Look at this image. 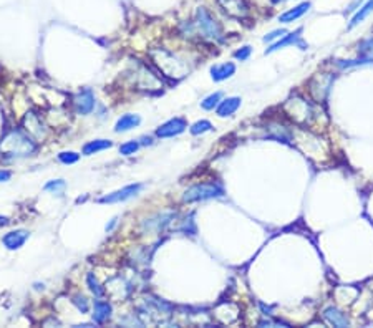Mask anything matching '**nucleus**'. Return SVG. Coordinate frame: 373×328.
Listing matches in <instances>:
<instances>
[{
	"label": "nucleus",
	"instance_id": "nucleus-1",
	"mask_svg": "<svg viewBox=\"0 0 373 328\" xmlns=\"http://www.w3.org/2000/svg\"><path fill=\"white\" fill-rule=\"evenodd\" d=\"M194 27L197 28V32H199L204 38H209L213 41H222V40H224L222 28L218 23V20H216L214 17L211 15L204 7H199L196 10Z\"/></svg>",
	"mask_w": 373,
	"mask_h": 328
},
{
	"label": "nucleus",
	"instance_id": "nucleus-15",
	"mask_svg": "<svg viewBox=\"0 0 373 328\" xmlns=\"http://www.w3.org/2000/svg\"><path fill=\"white\" fill-rule=\"evenodd\" d=\"M140 123H141V118L138 115H123L116 121L115 131H116V133H121V131H130L131 128L138 126Z\"/></svg>",
	"mask_w": 373,
	"mask_h": 328
},
{
	"label": "nucleus",
	"instance_id": "nucleus-24",
	"mask_svg": "<svg viewBox=\"0 0 373 328\" xmlns=\"http://www.w3.org/2000/svg\"><path fill=\"white\" fill-rule=\"evenodd\" d=\"M87 280H88V285H90V290L93 292L95 295H103V289L100 287V284L96 282V278H95V275L93 273H88V277H87Z\"/></svg>",
	"mask_w": 373,
	"mask_h": 328
},
{
	"label": "nucleus",
	"instance_id": "nucleus-20",
	"mask_svg": "<svg viewBox=\"0 0 373 328\" xmlns=\"http://www.w3.org/2000/svg\"><path fill=\"white\" fill-rule=\"evenodd\" d=\"M138 148H140V143L138 141H128V143H125V145H121L119 153H121L123 156H131V154H135L138 151Z\"/></svg>",
	"mask_w": 373,
	"mask_h": 328
},
{
	"label": "nucleus",
	"instance_id": "nucleus-3",
	"mask_svg": "<svg viewBox=\"0 0 373 328\" xmlns=\"http://www.w3.org/2000/svg\"><path fill=\"white\" fill-rule=\"evenodd\" d=\"M216 2H218L219 7L224 10V14L232 17V19H237V20L247 19L251 9L245 0H216Z\"/></svg>",
	"mask_w": 373,
	"mask_h": 328
},
{
	"label": "nucleus",
	"instance_id": "nucleus-6",
	"mask_svg": "<svg viewBox=\"0 0 373 328\" xmlns=\"http://www.w3.org/2000/svg\"><path fill=\"white\" fill-rule=\"evenodd\" d=\"M27 239H28V232L27 230H14V232L5 234L2 237V242H4V246L7 249L17 250V249H20L23 244L27 242Z\"/></svg>",
	"mask_w": 373,
	"mask_h": 328
},
{
	"label": "nucleus",
	"instance_id": "nucleus-9",
	"mask_svg": "<svg viewBox=\"0 0 373 328\" xmlns=\"http://www.w3.org/2000/svg\"><path fill=\"white\" fill-rule=\"evenodd\" d=\"M236 73V65L234 63H222V65H216V67L211 68V75H213L214 81H222L227 80Z\"/></svg>",
	"mask_w": 373,
	"mask_h": 328
},
{
	"label": "nucleus",
	"instance_id": "nucleus-10",
	"mask_svg": "<svg viewBox=\"0 0 373 328\" xmlns=\"http://www.w3.org/2000/svg\"><path fill=\"white\" fill-rule=\"evenodd\" d=\"M300 33H302V28H299V30H296V32H292V33H285L284 37L279 38L275 43L270 45V49L266 50V55H267V53H272L275 50H279V49H284V46H287V45L299 43V41H300Z\"/></svg>",
	"mask_w": 373,
	"mask_h": 328
},
{
	"label": "nucleus",
	"instance_id": "nucleus-22",
	"mask_svg": "<svg viewBox=\"0 0 373 328\" xmlns=\"http://www.w3.org/2000/svg\"><path fill=\"white\" fill-rule=\"evenodd\" d=\"M44 189L45 191H53V193L60 196L63 193V189H65V181H62V179H58V181H50V182L45 184Z\"/></svg>",
	"mask_w": 373,
	"mask_h": 328
},
{
	"label": "nucleus",
	"instance_id": "nucleus-8",
	"mask_svg": "<svg viewBox=\"0 0 373 328\" xmlns=\"http://www.w3.org/2000/svg\"><path fill=\"white\" fill-rule=\"evenodd\" d=\"M309 9H310V2L300 4V5H297V7H294L291 10L284 12V14L279 17V22H282V23H292V22H296V20L300 19V17H304L307 12H309Z\"/></svg>",
	"mask_w": 373,
	"mask_h": 328
},
{
	"label": "nucleus",
	"instance_id": "nucleus-30",
	"mask_svg": "<svg viewBox=\"0 0 373 328\" xmlns=\"http://www.w3.org/2000/svg\"><path fill=\"white\" fill-rule=\"evenodd\" d=\"M282 2H287V0H272V4H282Z\"/></svg>",
	"mask_w": 373,
	"mask_h": 328
},
{
	"label": "nucleus",
	"instance_id": "nucleus-14",
	"mask_svg": "<svg viewBox=\"0 0 373 328\" xmlns=\"http://www.w3.org/2000/svg\"><path fill=\"white\" fill-rule=\"evenodd\" d=\"M371 12H373V0H366V4L362 5V7H360V10H357V14L352 17L350 23H348V30H352V28H355L357 25H360V23H362L366 19V17L371 14Z\"/></svg>",
	"mask_w": 373,
	"mask_h": 328
},
{
	"label": "nucleus",
	"instance_id": "nucleus-27",
	"mask_svg": "<svg viewBox=\"0 0 373 328\" xmlns=\"http://www.w3.org/2000/svg\"><path fill=\"white\" fill-rule=\"evenodd\" d=\"M73 302H75V305L81 310V313H87L88 312V303H87V298L85 297H76Z\"/></svg>",
	"mask_w": 373,
	"mask_h": 328
},
{
	"label": "nucleus",
	"instance_id": "nucleus-28",
	"mask_svg": "<svg viewBox=\"0 0 373 328\" xmlns=\"http://www.w3.org/2000/svg\"><path fill=\"white\" fill-rule=\"evenodd\" d=\"M10 176H12V172H10V171H0V182L9 181Z\"/></svg>",
	"mask_w": 373,
	"mask_h": 328
},
{
	"label": "nucleus",
	"instance_id": "nucleus-13",
	"mask_svg": "<svg viewBox=\"0 0 373 328\" xmlns=\"http://www.w3.org/2000/svg\"><path fill=\"white\" fill-rule=\"evenodd\" d=\"M111 317V305L108 302L96 300L95 302V312H93V320L96 323H103Z\"/></svg>",
	"mask_w": 373,
	"mask_h": 328
},
{
	"label": "nucleus",
	"instance_id": "nucleus-7",
	"mask_svg": "<svg viewBox=\"0 0 373 328\" xmlns=\"http://www.w3.org/2000/svg\"><path fill=\"white\" fill-rule=\"evenodd\" d=\"M75 106H76V111L80 113V115H88V113H92L93 108H95L93 93L90 91V89H85V91H81L76 97V100H75Z\"/></svg>",
	"mask_w": 373,
	"mask_h": 328
},
{
	"label": "nucleus",
	"instance_id": "nucleus-11",
	"mask_svg": "<svg viewBox=\"0 0 373 328\" xmlns=\"http://www.w3.org/2000/svg\"><path fill=\"white\" fill-rule=\"evenodd\" d=\"M323 317H325L330 323H332L334 326H348V318L345 313H342L339 308H334V307H328L323 310Z\"/></svg>",
	"mask_w": 373,
	"mask_h": 328
},
{
	"label": "nucleus",
	"instance_id": "nucleus-12",
	"mask_svg": "<svg viewBox=\"0 0 373 328\" xmlns=\"http://www.w3.org/2000/svg\"><path fill=\"white\" fill-rule=\"evenodd\" d=\"M239 106H240V98L232 97V98H227L224 101H221L216 111H218V115L221 118H226V116H231L232 113H236L239 110Z\"/></svg>",
	"mask_w": 373,
	"mask_h": 328
},
{
	"label": "nucleus",
	"instance_id": "nucleus-29",
	"mask_svg": "<svg viewBox=\"0 0 373 328\" xmlns=\"http://www.w3.org/2000/svg\"><path fill=\"white\" fill-rule=\"evenodd\" d=\"M10 222V220L7 219V217H2V216H0V225H7Z\"/></svg>",
	"mask_w": 373,
	"mask_h": 328
},
{
	"label": "nucleus",
	"instance_id": "nucleus-23",
	"mask_svg": "<svg viewBox=\"0 0 373 328\" xmlns=\"http://www.w3.org/2000/svg\"><path fill=\"white\" fill-rule=\"evenodd\" d=\"M358 52L362 53V55H368V57H373V38L363 40L362 43L358 45Z\"/></svg>",
	"mask_w": 373,
	"mask_h": 328
},
{
	"label": "nucleus",
	"instance_id": "nucleus-25",
	"mask_svg": "<svg viewBox=\"0 0 373 328\" xmlns=\"http://www.w3.org/2000/svg\"><path fill=\"white\" fill-rule=\"evenodd\" d=\"M285 33H287V30H284V28L274 30V32H270L269 35H266V37H264V41H274V40H279V38L284 37Z\"/></svg>",
	"mask_w": 373,
	"mask_h": 328
},
{
	"label": "nucleus",
	"instance_id": "nucleus-18",
	"mask_svg": "<svg viewBox=\"0 0 373 328\" xmlns=\"http://www.w3.org/2000/svg\"><path fill=\"white\" fill-rule=\"evenodd\" d=\"M213 129V124L206 119H202V121H197L191 126V133L192 134H202V133H208V131Z\"/></svg>",
	"mask_w": 373,
	"mask_h": 328
},
{
	"label": "nucleus",
	"instance_id": "nucleus-2",
	"mask_svg": "<svg viewBox=\"0 0 373 328\" xmlns=\"http://www.w3.org/2000/svg\"><path fill=\"white\" fill-rule=\"evenodd\" d=\"M224 194V191L219 184L214 182H202V184H194L189 189H186L183 196L184 202H197V201H206L213 198H221Z\"/></svg>",
	"mask_w": 373,
	"mask_h": 328
},
{
	"label": "nucleus",
	"instance_id": "nucleus-19",
	"mask_svg": "<svg viewBox=\"0 0 373 328\" xmlns=\"http://www.w3.org/2000/svg\"><path fill=\"white\" fill-rule=\"evenodd\" d=\"M221 93H214V95H209L208 98H204V101L201 103V106L204 110H214L216 106H218V103L221 101Z\"/></svg>",
	"mask_w": 373,
	"mask_h": 328
},
{
	"label": "nucleus",
	"instance_id": "nucleus-5",
	"mask_svg": "<svg viewBox=\"0 0 373 328\" xmlns=\"http://www.w3.org/2000/svg\"><path fill=\"white\" fill-rule=\"evenodd\" d=\"M186 128H188V124H186L183 118H173L168 123H164L163 126L156 129V136L158 138H173V136L181 134Z\"/></svg>",
	"mask_w": 373,
	"mask_h": 328
},
{
	"label": "nucleus",
	"instance_id": "nucleus-16",
	"mask_svg": "<svg viewBox=\"0 0 373 328\" xmlns=\"http://www.w3.org/2000/svg\"><path fill=\"white\" fill-rule=\"evenodd\" d=\"M111 146H113V143L108 141V139H95V141L87 143V145L83 146V154H85V156H92V154L100 153V151H103V149H108Z\"/></svg>",
	"mask_w": 373,
	"mask_h": 328
},
{
	"label": "nucleus",
	"instance_id": "nucleus-21",
	"mask_svg": "<svg viewBox=\"0 0 373 328\" xmlns=\"http://www.w3.org/2000/svg\"><path fill=\"white\" fill-rule=\"evenodd\" d=\"M58 159L62 161V163H65V164H73V163H76L78 159H80V154H76L73 151H63V153L58 154Z\"/></svg>",
	"mask_w": 373,
	"mask_h": 328
},
{
	"label": "nucleus",
	"instance_id": "nucleus-26",
	"mask_svg": "<svg viewBox=\"0 0 373 328\" xmlns=\"http://www.w3.org/2000/svg\"><path fill=\"white\" fill-rule=\"evenodd\" d=\"M251 55V46H244V49L237 50L236 53H234V57H236L237 60H240V62H244V60H247Z\"/></svg>",
	"mask_w": 373,
	"mask_h": 328
},
{
	"label": "nucleus",
	"instance_id": "nucleus-17",
	"mask_svg": "<svg viewBox=\"0 0 373 328\" xmlns=\"http://www.w3.org/2000/svg\"><path fill=\"white\" fill-rule=\"evenodd\" d=\"M371 63H373V57H368V55L357 58V60H339V62H337V65H339L340 68L363 67V65H371Z\"/></svg>",
	"mask_w": 373,
	"mask_h": 328
},
{
	"label": "nucleus",
	"instance_id": "nucleus-4",
	"mask_svg": "<svg viewBox=\"0 0 373 328\" xmlns=\"http://www.w3.org/2000/svg\"><path fill=\"white\" fill-rule=\"evenodd\" d=\"M141 189H143L141 184H130V186H126L123 189L115 191V193L106 194V196H103V198H100L98 202L100 204H115V202H123V201L136 196Z\"/></svg>",
	"mask_w": 373,
	"mask_h": 328
}]
</instances>
